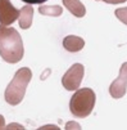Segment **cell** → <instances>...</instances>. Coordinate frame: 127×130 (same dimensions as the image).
<instances>
[{"label": "cell", "instance_id": "obj_1", "mask_svg": "<svg viewBox=\"0 0 127 130\" xmlns=\"http://www.w3.org/2000/svg\"><path fill=\"white\" fill-rule=\"evenodd\" d=\"M23 41L14 27L0 25V57L8 63H17L23 58Z\"/></svg>", "mask_w": 127, "mask_h": 130}, {"label": "cell", "instance_id": "obj_2", "mask_svg": "<svg viewBox=\"0 0 127 130\" xmlns=\"http://www.w3.org/2000/svg\"><path fill=\"white\" fill-rule=\"evenodd\" d=\"M31 79H32V72L28 67H22L18 70L5 89V93H4L5 102L9 103L10 106L19 104L25 98L26 89Z\"/></svg>", "mask_w": 127, "mask_h": 130}, {"label": "cell", "instance_id": "obj_3", "mask_svg": "<svg viewBox=\"0 0 127 130\" xmlns=\"http://www.w3.org/2000/svg\"><path fill=\"white\" fill-rule=\"evenodd\" d=\"M95 101H96V95L93 89L90 88L77 89L69 102L71 113L75 117H80V119L87 117L95 107Z\"/></svg>", "mask_w": 127, "mask_h": 130}, {"label": "cell", "instance_id": "obj_4", "mask_svg": "<svg viewBox=\"0 0 127 130\" xmlns=\"http://www.w3.org/2000/svg\"><path fill=\"white\" fill-rule=\"evenodd\" d=\"M85 73V67L81 63H75L71 66V68L63 75L62 77V84L66 90H77L82 83Z\"/></svg>", "mask_w": 127, "mask_h": 130}, {"label": "cell", "instance_id": "obj_5", "mask_svg": "<svg viewBox=\"0 0 127 130\" xmlns=\"http://www.w3.org/2000/svg\"><path fill=\"white\" fill-rule=\"evenodd\" d=\"M127 91V62L122 63L119 68V75L118 77L109 86V94L114 99H119L124 97Z\"/></svg>", "mask_w": 127, "mask_h": 130}, {"label": "cell", "instance_id": "obj_6", "mask_svg": "<svg viewBox=\"0 0 127 130\" xmlns=\"http://www.w3.org/2000/svg\"><path fill=\"white\" fill-rule=\"evenodd\" d=\"M19 18V10H18L10 0H0V25L10 26Z\"/></svg>", "mask_w": 127, "mask_h": 130}, {"label": "cell", "instance_id": "obj_7", "mask_svg": "<svg viewBox=\"0 0 127 130\" xmlns=\"http://www.w3.org/2000/svg\"><path fill=\"white\" fill-rule=\"evenodd\" d=\"M63 46L66 50H68L71 53H76V52L82 50V48L85 46V40L82 38H80V36L69 35L63 39Z\"/></svg>", "mask_w": 127, "mask_h": 130}, {"label": "cell", "instance_id": "obj_8", "mask_svg": "<svg viewBox=\"0 0 127 130\" xmlns=\"http://www.w3.org/2000/svg\"><path fill=\"white\" fill-rule=\"evenodd\" d=\"M32 18H33V7L31 4L25 5L21 10H19V27L23 30H27L31 27L32 25Z\"/></svg>", "mask_w": 127, "mask_h": 130}, {"label": "cell", "instance_id": "obj_9", "mask_svg": "<svg viewBox=\"0 0 127 130\" xmlns=\"http://www.w3.org/2000/svg\"><path fill=\"white\" fill-rule=\"evenodd\" d=\"M63 5L77 18H82L86 14V8L80 0H62Z\"/></svg>", "mask_w": 127, "mask_h": 130}, {"label": "cell", "instance_id": "obj_10", "mask_svg": "<svg viewBox=\"0 0 127 130\" xmlns=\"http://www.w3.org/2000/svg\"><path fill=\"white\" fill-rule=\"evenodd\" d=\"M39 12L43 15H48V17H59L63 13V8L60 5H40L39 7Z\"/></svg>", "mask_w": 127, "mask_h": 130}, {"label": "cell", "instance_id": "obj_11", "mask_svg": "<svg viewBox=\"0 0 127 130\" xmlns=\"http://www.w3.org/2000/svg\"><path fill=\"white\" fill-rule=\"evenodd\" d=\"M114 14H116V17L118 18V20H119L122 23H124V25L127 26V7L116 9Z\"/></svg>", "mask_w": 127, "mask_h": 130}, {"label": "cell", "instance_id": "obj_12", "mask_svg": "<svg viewBox=\"0 0 127 130\" xmlns=\"http://www.w3.org/2000/svg\"><path fill=\"white\" fill-rule=\"evenodd\" d=\"M66 129L67 130H69V129H81V125L76 121H69V122L66 124Z\"/></svg>", "mask_w": 127, "mask_h": 130}, {"label": "cell", "instance_id": "obj_13", "mask_svg": "<svg viewBox=\"0 0 127 130\" xmlns=\"http://www.w3.org/2000/svg\"><path fill=\"white\" fill-rule=\"evenodd\" d=\"M101 2L107 4H122V3H126L127 0H101Z\"/></svg>", "mask_w": 127, "mask_h": 130}, {"label": "cell", "instance_id": "obj_14", "mask_svg": "<svg viewBox=\"0 0 127 130\" xmlns=\"http://www.w3.org/2000/svg\"><path fill=\"white\" fill-rule=\"evenodd\" d=\"M22 2H25L26 4H43L46 0H22Z\"/></svg>", "mask_w": 127, "mask_h": 130}, {"label": "cell", "instance_id": "obj_15", "mask_svg": "<svg viewBox=\"0 0 127 130\" xmlns=\"http://www.w3.org/2000/svg\"><path fill=\"white\" fill-rule=\"evenodd\" d=\"M5 127H7V129H25L22 125H19V124H15V122H14V124H9V125H7Z\"/></svg>", "mask_w": 127, "mask_h": 130}, {"label": "cell", "instance_id": "obj_16", "mask_svg": "<svg viewBox=\"0 0 127 130\" xmlns=\"http://www.w3.org/2000/svg\"><path fill=\"white\" fill-rule=\"evenodd\" d=\"M40 129H41V130H46V129H54V130H58L59 127H58L57 125H44V126H41Z\"/></svg>", "mask_w": 127, "mask_h": 130}, {"label": "cell", "instance_id": "obj_17", "mask_svg": "<svg viewBox=\"0 0 127 130\" xmlns=\"http://www.w3.org/2000/svg\"><path fill=\"white\" fill-rule=\"evenodd\" d=\"M4 127H5V119L4 116L0 115V129H4Z\"/></svg>", "mask_w": 127, "mask_h": 130}]
</instances>
